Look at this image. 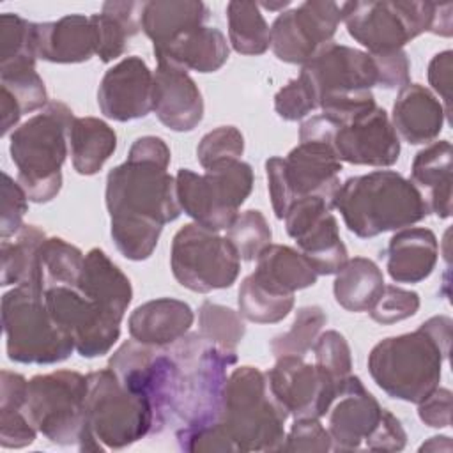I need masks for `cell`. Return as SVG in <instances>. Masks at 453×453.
<instances>
[{
  "mask_svg": "<svg viewBox=\"0 0 453 453\" xmlns=\"http://www.w3.org/2000/svg\"><path fill=\"white\" fill-rule=\"evenodd\" d=\"M170 147L159 136H140L127 159L106 175L104 202L111 239L127 260H147L163 226L175 221L182 209L175 177L168 173Z\"/></svg>",
  "mask_w": 453,
  "mask_h": 453,
  "instance_id": "1",
  "label": "cell"
},
{
  "mask_svg": "<svg viewBox=\"0 0 453 453\" xmlns=\"http://www.w3.org/2000/svg\"><path fill=\"white\" fill-rule=\"evenodd\" d=\"M453 320L435 315L418 329L389 336L368 354L373 382L391 398L409 403L425 400L441 382L442 361L448 359Z\"/></svg>",
  "mask_w": 453,
  "mask_h": 453,
  "instance_id": "2",
  "label": "cell"
},
{
  "mask_svg": "<svg viewBox=\"0 0 453 453\" xmlns=\"http://www.w3.org/2000/svg\"><path fill=\"white\" fill-rule=\"evenodd\" d=\"M333 209L342 214L347 230L361 239L412 226L430 214L421 191L395 170L349 177L340 184Z\"/></svg>",
  "mask_w": 453,
  "mask_h": 453,
  "instance_id": "3",
  "label": "cell"
},
{
  "mask_svg": "<svg viewBox=\"0 0 453 453\" xmlns=\"http://www.w3.org/2000/svg\"><path fill=\"white\" fill-rule=\"evenodd\" d=\"M175 361L170 421L179 428L205 426L219 419L228 366L237 350H225L200 333H186L168 345Z\"/></svg>",
  "mask_w": 453,
  "mask_h": 453,
  "instance_id": "4",
  "label": "cell"
},
{
  "mask_svg": "<svg viewBox=\"0 0 453 453\" xmlns=\"http://www.w3.org/2000/svg\"><path fill=\"white\" fill-rule=\"evenodd\" d=\"M451 2H342V21L349 35L366 53L380 55L403 50L414 37L430 32L441 37L453 34Z\"/></svg>",
  "mask_w": 453,
  "mask_h": 453,
  "instance_id": "5",
  "label": "cell"
},
{
  "mask_svg": "<svg viewBox=\"0 0 453 453\" xmlns=\"http://www.w3.org/2000/svg\"><path fill=\"white\" fill-rule=\"evenodd\" d=\"M73 110L50 101L11 133L9 152L18 168V182L30 202H51L62 189V165L67 156Z\"/></svg>",
  "mask_w": 453,
  "mask_h": 453,
  "instance_id": "6",
  "label": "cell"
},
{
  "mask_svg": "<svg viewBox=\"0 0 453 453\" xmlns=\"http://www.w3.org/2000/svg\"><path fill=\"white\" fill-rule=\"evenodd\" d=\"M288 418L287 409L271 393L265 372L244 365L228 375L218 421L237 453L281 451Z\"/></svg>",
  "mask_w": 453,
  "mask_h": 453,
  "instance_id": "7",
  "label": "cell"
},
{
  "mask_svg": "<svg viewBox=\"0 0 453 453\" xmlns=\"http://www.w3.org/2000/svg\"><path fill=\"white\" fill-rule=\"evenodd\" d=\"M87 375L74 370H55L28 380L27 412L50 442L76 446L80 451H104L87 423Z\"/></svg>",
  "mask_w": 453,
  "mask_h": 453,
  "instance_id": "8",
  "label": "cell"
},
{
  "mask_svg": "<svg viewBox=\"0 0 453 453\" xmlns=\"http://www.w3.org/2000/svg\"><path fill=\"white\" fill-rule=\"evenodd\" d=\"M2 326L14 363L55 365L74 350L73 338L53 320L37 285H16L2 296Z\"/></svg>",
  "mask_w": 453,
  "mask_h": 453,
  "instance_id": "9",
  "label": "cell"
},
{
  "mask_svg": "<svg viewBox=\"0 0 453 453\" xmlns=\"http://www.w3.org/2000/svg\"><path fill=\"white\" fill-rule=\"evenodd\" d=\"M177 200L193 223L212 232L226 230L253 189V168L242 159L221 161L196 173L180 168L175 175Z\"/></svg>",
  "mask_w": 453,
  "mask_h": 453,
  "instance_id": "10",
  "label": "cell"
},
{
  "mask_svg": "<svg viewBox=\"0 0 453 453\" xmlns=\"http://www.w3.org/2000/svg\"><path fill=\"white\" fill-rule=\"evenodd\" d=\"M87 423L104 449H124L156 432V416L147 398L126 389L106 366L87 373Z\"/></svg>",
  "mask_w": 453,
  "mask_h": 453,
  "instance_id": "11",
  "label": "cell"
},
{
  "mask_svg": "<svg viewBox=\"0 0 453 453\" xmlns=\"http://www.w3.org/2000/svg\"><path fill=\"white\" fill-rule=\"evenodd\" d=\"M170 267L184 288L207 294L235 283L241 258L226 237L198 223H188L172 239Z\"/></svg>",
  "mask_w": 453,
  "mask_h": 453,
  "instance_id": "12",
  "label": "cell"
},
{
  "mask_svg": "<svg viewBox=\"0 0 453 453\" xmlns=\"http://www.w3.org/2000/svg\"><path fill=\"white\" fill-rule=\"evenodd\" d=\"M108 368L120 384L134 395L147 398L156 416V432L170 421L175 361L168 345H149L126 340L110 357Z\"/></svg>",
  "mask_w": 453,
  "mask_h": 453,
  "instance_id": "13",
  "label": "cell"
},
{
  "mask_svg": "<svg viewBox=\"0 0 453 453\" xmlns=\"http://www.w3.org/2000/svg\"><path fill=\"white\" fill-rule=\"evenodd\" d=\"M44 303L53 320L73 338L80 356L99 357L117 343L122 319L83 296L76 287L48 288Z\"/></svg>",
  "mask_w": 453,
  "mask_h": 453,
  "instance_id": "14",
  "label": "cell"
},
{
  "mask_svg": "<svg viewBox=\"0 0 453 453\" xmlns=\"http://www.w3.org/2000/svg\"><path fill=\"white\" fill-rule=\"evenodd\" d=\"M342 23V4L308 0L283 11L271 25V48L278 60L306 64L322 46L333 42Z\"/></svg>",
  "mask_w": 453,
  "mask_h": 453,
  "instance_id": "15",
  "label": "cell"
},
{
  "mask_svg": "<svg viewBox=\"0 0 453 453\" xmlns=\"http://www.w3.org/2000/svg\"><path fill=\"white\" fill-rule=\"evenodd\" d=\"M331 211V202L311 195L297 198L283 218L287 234L296 241L299 251L311 262L319 276L336 274L349 260L338 221Z\"/></svg>",
  "mask_w": 453,
  "mask_h": 453,
  "instance_id": "16",
  "label": "cell"
},
{
  "mask_svg": "<svg viewBox=\"0 0 453 453\" xmlns=\"http://www.w3.org/2000/svg\"><path fill=\"white\" fill-rule=\"evenodd\" d=\"M265 379L274 398L294 419L326 416L342 386L301 356L276 357Z\"/></svg>",
  "mask_w": 453,
  "mask_h": 453,
  "instance_id": "17",
  "label": "cell"
},
{
  "mask_svg": "<svg viewBox=\"0 0 453 453\" xmlns=\"http://www.w3.org/2000/svg\"><path fill=\"white\" fill-rule=\"evenodd\" d=\"M301 74L311 83L319 101L326 96L372 90L379 85L375 58L363 50L334 41L322 46L303 64Z\"/></svg>",
  "mask_w": 453,
  "mask_h": 453,
  "instance_id": "18",
  "label": "cell"
},
{
  "mask_svg": "<svg viewBox=\"0 0 453 453\" xmlns=\"http://www.w3.org/2000/svg\"><path fill=\"white\" fill-rule=\"evenodd\" d=\"M331 147L342 163L350 165L384 168L400 157V138L380 106L349 124L334 126Z\"/></svg>",
  "mask_w": 453,
  "mask_h": 453,
  "instance_id": "19",
  "label": "cell"
},
{
  "mask_svg": "<svg viewBox=\"0 0 453 453\" xmlns=\"http://www.w3.org/2000/svg\"><path fill=\"white\" fill-rule=\"evenodd\" d=\"M342 161L326 140H303L281 157V177L292 203L303 196H322L333 203L340 188Z\"/></svg>",
  "mask_w": 453,
  "mask_h": 453,
  "instance_id": "20",
  "label": "cell"
},
{
  "mask_svg": "<svg viewBox=\"0 0 453 453\" xmlns=\"http://www.w3.org/2000/svg\"><path fill=\"white\" fill-rule=\"evenodd\" d=\"M152 71L142 57L131 55L110 67L97 88V106L106 119L127 122L152 111Z\"/></svg>",
  "mask_w": 453,
  "mask_h": 453,
  "instance_id": "21",
  "label": "cell"
},
{
  "mask_svg": "<svg viewBox=\"0 0 453 453\" xmlns=\"http://www.w3.org/2000/svg\"><path fill=\"white\" fill-rule=\"evenodd\" d=\"M384 409L365 388L357 375H349L327 411V432L333 451H354L365 448Z\"/></svg>",
  "mask_w": 453,
  "mask_h": 453,
  "instance_id": "22",
  "label": "cell"
},
{
  "mask_svg": "<svg viewBox=\"0 0 453 453\" xmlns=\"http://www.w3.org/2000/svg\"><path fill=\"white\" fill-rule=\"evenodd\" d=\"M152 111L172 131H193L203 119V97L182 67L157 62L152 71Z\"/></svg>",
  "mask_w": 453,
  "mask_h": 453,
  "instance_id": "23",
  "label": "cell"
},
{
  "mask_svg": "<svg viewBox=\"0 0 453 453\" xmlns=\"http://www.w3.org/2000/svg\"><path fill=\"white\" fill-rule=\"evenodd\" d=\"M37 58L53 64H80L96 55V32L90 16L67 14L57 21L35 23Z\"/></svg>",
  "mask_w": 453,
  "mask_h": 453,
  "instance_id": "24",
  "label": "cell"
},
{
  "mask_svg": "<svg viewBox=\"0 0 453 453\" xmlns=\"http://www.w3.org/2000/svg\"><path fill=\"white\" fill-rule=\"evenodd\" d=\"M391 124L398 138L411 145L432 143L448 120L437 96L419 83H407L400 88L391 111Z\"/></svg>",
  "mask_w": 453,
  "mask_h": 453,
  "instance_id": "25",
  "label": "cell"
},
{
  "mask_svg": "<svg viewBox=\"0 0 453 453\" xmlns=\"http://www.w3.org/2000/svg\"><path fill=\"white\" fill-rule=\"evenodd\" d=\"M439 242L425 226H407L393 234L386 250V269L396 283H419L437 264Z\"/></svg>",
  "mask_w": 453,
  "mask_h": 453,
  "instance_id": "26",
  "label": "cell"
},
{
  "mask_svg": "<svg viewBox=\"0 0 453 453\" xmlns=\"http://www.w3.org/2000/svg\"><path fill=\"white\" fill-rule=\"evenodd\" d=\"M195 320L191 306L180 299L157 297L133 310L127 319L131 338L149 345H170L189 333Z\"/></svg>",
  "mask_w": 453,
  "mask_h": 453,
  "instance_id": "27",
  "label": "cell"
},
{
  "mask_svg": "<svg viewBox=\"0 0 453 453\" xmlns=\"http://www.w3.org/2000/svg\"><path fill=\"white\" fill-rule=\"evenodd\" d=\"M157 62H168L186 71L214 73L225 65L230 55L225 34L216 27H196L163 46H154Z\"/></svg>",
  "mask_w": 453,
  "mask_h": 453,
  "instance_id": "28",
  "label": "cell"
},
{
  "mask_svg": "<svg viewBox=\"0 0 453 453\" xmlns=\"http://www.w3.org/2000/svg\"><path fill=\"white\" fill-rule=\"evenodd\" d=\"M451 163L453 149L449 140H437L421 149L411 166V182L421 195L426 191L428 209L441 219L451 216Z\"/></svg>",
  "mask_w": 453,
  "mask_h": 453,
  "instance_id": "29",
  "label": "cell"
},
{
  "mask_svg": "<svg viewBox=\"0 0 453 453\" xmlns=\"http://www.w3.org/2000/svg\"><path fill=\"white\" fill-rule=\"evenodd\" d=\"M76 288L120 319H124L126 310L133 299V287L129 278L99 248H92L85 255Z\"/></svg>",
  "mask_w": 453,
  "mask_h": 453,
  "instance_id": "30",
  "label": "cell"
},
{
  "mask_svg": "<svg viewBox=\"0 0 453 453\" xmlns=\"http://www.w3.org/2000/svg\"><path fill=\"white\" fill-rule=\"evenodd\" d=\"M251 276L269 292L280 296L313 287L319 280L311 262L301 251L285 244H269L258 255Z\"/></svg>",
  "mask_w": 453,
  "mask_h": 453,
  "instance_id": "31",
  "label": "cell"
},
{
  "mask_svg": "<svg viewBox=\"0 0 453 453\" xmlns=\"http://www.w3.org/2000/svg\"><path fill=\"white\" fill-rule=\"evenodd\" d=\"M209 9L200 0H154L145 2L142 30L154 46H163L184 32L202 27Z\"/></svg>",
  "mask_w": 453,
  "mask_h": 453,
  "instance_id": "32",
  "label": "cell"
},
{
  "mask_svg": "<svg viewBox=\"0 0 453 453\" xmlns=\"http://www.w3.org/2000/svg\"><path fill=\"white\" fill-rule=\"evenodd\" d=\"M145 2H104L101 12L92 14L96 32V55L108 64L119 58L129 37L142 30V11Z\"/></svg>",
  "mask_w": 453,
  "mask_h": 453,
  "instance_id": "33",
  "label": "cell"
},
{
  "mask_svg": "<svg viewBox=\"0 0 453 453\" xmlns=\"http://www.w3.org/2000/svg\"><path fill=\"white\" fill-rule=\"evenodd\" d=\"M28 380L16 372L2 370L0 373V446L25 448L37 437L27 412Z\"/></svg>",
  "mask_w": 453,
  "mask_h": 453,
  "instance_id": "34",
  "label": "cell"
},
{
  "mask_svg": "<svg viewBox=\"0 0 453 453\" xmlns=\"http://www.w3.org/2000/svg\"><path fill=\"white\" fill-rule=\"evenodd\" d=\"M73 168L80 175H94L113 156L117 134L97 117H74L69 129Z\"/></svg>",
  "mask_w": 453,
  "mask_h": 453,
  "instance_id": "35",
  "label": "cell"
},
{
  "mask_svg": "<svg viewBox=\"0 0 453 453\" xmlns=\"http://www.w3.org/2000/svg\"><path fill=\"white\" fill-rule=\"evenodd\" d=\"M384 285V274L373 260L354 257L336 273L333 294L336 303L347 311H368L380 296Z\"/></svg>",
  "mask_w": 453,
  "mask_h": 453,
  "instance_id": "36",
  "label": "cell"
},
{
  "mask_svg": "<svg viewBox=\"0 0 453 453\" xmlns=\"http://www.w3.org/2000/svg\"><path fill=\"white\" fill-rule=\"evenodd\" d=\"M85 255L62 237H46L35 253L32 285L42 292L53 287H76L81 276Z\"/></svg>",
  "mask_w": 453,
  "mask_h": 453,
  "instance_id": "37",
  "label": "cell"
},
{
  "mask_svg": "<svg viewBox=\"0 0 453 453\" xmlns=\"http://www.w3.org/2000/svg\"><path fill=\"white\" fill-rule=\"evenodd\" d=\"M228 42L241 55H262L271 46V28L257 2H228Z\"/></svg>",
  "mask_w": 453,
  "mask_h": 453,
  "instance_id": "38",
  "label": "cell"
},
{
  "mask_svg": "<svg viewBox=\"0 0 453 453\" xmlns=\"http://www.w3.org/2000/svg\"><path fill=\"white\" fill-rule=\"evenodd\" d=\"M46 239V234L35 225H25L16 241L2 239L0 242V285H27L34 281L35 253L39 244Z\"/></svg>",
  "mask_w": 453,
  "mask_h": 453,
  "instance_id": "39",
  "label": "cell"
},
{
  "mask_svg": "<svg viewBox=\"0 0 453 453\" xmlns=\"http://www.w3.org/2000/svg\"><path fill=\"white\" fill-rule=\"evenodd\" d=\"M237 308L242 319L255 324H276L294 308V294L280 296L262 287L251 274L241 281Z\"/></svg>",
  "mask_w": 453,
  "mask_h": 453,
  "instance_id": "40",
  "label": "cell"
},
{
  "mask_svg": "<svg viewBox=\"0 0 453 453\" xmlns=\"http://www.w3.org/2000/svg\"><path fill=\"white\" fill-rule=\"evenodd\" d=\"M0 87L14 96L23 115L42 110L50 103L44 81L35 71V58L0 64Z\"/></svg>",
  "mask_w": 453,
  "mask_h": 453,
  "instance_id": "41",
  "label": "cell"
},
{
  "mask_svg": "<svg viewBox=\"0 0 453 453\" xmlns=\"http://www.w3.org/2000/svg\"><path fill=\"white\" fill-rule=\"evenodd\" d=\"M327 322L326 311L317 306H303L296 311V319L288 331L274 336L269 343L274 357L281 356H301L304 357L317 342L322 327Z\"/></svg>",
  "mask_w": 453,
  "mask_h": 453,
  "instance_id": "42",
  "label": "cell"
},
{
  "mask_svg": "<svg viewBox=\"0 0 453 453\" xmlns=\"http://www.w3.org/2000/svg\"><path fill=\"white\" fill-rule=\"evenodd\" d=\"M198 333L225 350H235L244 338L246 326L239 311L203 301L198 308Z\"/></svg>",
  "mask_w": 453,
  "mask_h": 453,
  "instance_id": "43",
  "label": "cell"
},
{
  "mask_svg": "<svg viewBox=\"0 0 453 453\" xmlns=\"http://www.w3.org/2000/svg\"><path fill=\"white\" fill-rule=\"evenodd\" d=\"M226 239L235 248L241 260L251 262L271 244L273 232L265 216L257 209L239 212L226 228Z\"/></svg>",
  "mask_w": 453,
  "mask_h": 453,
  "instance_id": "44",
  "label": "cell"
},
{
  "mask_svg": "<svg viewBox=\"0 0 453 453\" xmlns=\"http://www.w3.org/2000/svg\"><path fill=\"white\" fill-rule=\"evenodd\" d=\"M34 27L35 23L21 18L14 12L0 14V64L35 58L34 46Z\"/></svg>",
  "mask_w": 453,
  "mask_h": 453,
  "instance_id": "45",
  "label": "cell"
},
{
  "mask_svg": "<svg viewBox=\"0 0 453 453\" xmlns=\"http://www.w3.org/2000/svg\"><path fill=\"white\" fill-rule=\"evenodd\" d=\"M315 366L333 377L336 382H343L352 372V357L350 347L345 336L334 329L324 331L319 334L313 343Z\"/></svg>",
  "mask_w": 453,
  "mask_h": 453,
  "instance_id": "46",
  "label": "cell"
},
{
  "mask_svg": "<svg viewBox=\"0 0 453 453\" xmlns=\"http://www.w3.org/2000/svg\"><path fill=\"white\" fill-rule=\"evenodd\" d=\"M242 152H244L242 133L234 126H219L202 136L196 147V159L202 165V168L207 170L209 166L221 161L241 159Z\"/></svg>",
  "mask_w": 453,
  "mask_h": 453,
  "instance_id": "47",
  "label": "cell"
},
{
  "mask_svg": "<svg viewBox=\"0 0 453 453\" xmlns=\"http://www.w3.org/2000/svg\"><path fill=\"white\" fill-rule=\"evenodd\" d=\"M419 294L407 290L396 285H384L380 296L368 310L370 319L382 326H391L400 320H405L418 313L419 310Z\"/></svg>",
  "mask_w": 453,
  "mask_h": 453,
  "instance_id": "48",
  "label": "cell"
},
{
  "mask_svg": "<svg viewBox=\"0 0 453 453\" xmlns=\"http://www.w3.org/2000/svg\"><path fill=\"white\" fill-rule=\"evenodd\" d=\"M319 108L317 94L311 83L299 73L297 78L283 85L274 96V110L283 120H301Z\"/></svg>",
  "mask_w": 453,
  "mask_h": 453,
  "instance_id": "49",
  "label": "cell"
},
{
  "mask_svg": "<svg viewBox=\"0 0 453 453\" xmlns=\"http://www.w3.org/2000/svg\"><path fill=\"white\" fill-rule=\"evenodd\" d=\"M177 444L182 451H191V453H200V451H209V453H237L235 444L225 432L223 425L219 421L209 423L205 426H196V428H179L175 432Z\"/></svg>",
  "mask_w": 453,
  "mask_h": 453,
  "instance_id": "50",
  "label": "cell"
},
{
  "mask_svg": "<svg viewBox=\"0 0 453 453\" xmlns=\"http://www.w3.org/2000/svg\"><path fill=\"white\" fill-rule=\"evenodd\" d=\"M281 451L326 453L333 451V442L327 428L320 423V418H297L285 435Z\"/></svg>",
  "mask_w": 453,
  "mask_h": 453,
  "instance_id": "51",
  "label": "cell"
},
{
  "mask_svg": "<svg viewBox=\"0 0 453 453\" xmlns=\"http://www.w3.org/2000/svg\"><path fill=\"white\" fill-rule=\"evenodd\" d=\"M28 196L25 189L7 172H2V214L0 237L9 239L16 235L25 225L23 218L28 211Z\"/></svg>",
  "mask_w": 453,
  "mask_h": 453,
  "instance_id": "52",
  "label": "cell"
},
{
  "mask_svg": "<svg viewBox=\"0 0 453 453\" xmlns=\"http://www.w3.org/2000/svg\"><path fill=\"white\" fill-rule=\"evenodd\" d=\"M407 444V434L400 419L384 409L382 418L375 430L365 442V449L370 451H400Z\"/></svg>",
  "mask_w": 453,
  "mask_h": 453,
  "instance_id": "53",
  "label": "cell"
},
{
  "mask_svg": "<svg viewBox=\"0 0 453 453\" xmlns=\"http://www.w3.org/2000/svg\"><path fill=\"white\" fill-rule=\"evenodd\" d=\"M379 69V85L382 88H402L411 83V62L403 50L372 55Z\"/></svg>",
  "mask_w": 453,
  "mask_h": 453,
  "instance_id": "54",
  "label": "cell"
},
{
  "mask_svg": "<svg viewBox=\"0 0 453 453\" xmlns=\"http://www.w3.org/2000/svg\"><path fill=\"white\" fill-rule=\"evenodd\" d=\"M451 391L437 386L418 405L419 419L432 428H448L451 425Z\"/></svg>",
  "mask_w": 453,
  "mask_h": 453,
  "instance_id": "55",
  "label": "cell"
},
{
  "mask_svg": "<svg viewBox=\"0 0 453 453\" xmlns=\"http://www.w3.org/2000/svg\"><path fill=\"white\" fill-rule=\"evenodd\" d=\"M451 60H453V51L444 50L434 55L428 64V83L444 101L442 108L446 111L448 122H449V111H451Z\"/></svg>",
  "mask_w": 453,
  "mask_h": 453,
  "instance_id": "56",
  "label": "cell"
},
{
  "mask_svg": "<svg viewBox=\"0 0 453 453\" xmlns=\"http://www.w3.org/2000/svg\"><path fill=\"white\" fill-rule=\"evenodd\" d=\"M21 115H23V111H21L18 101L14 99V96L7 88L0 87V122H2L0 134L7 136L11 129L14 131Z\"/></svg>",
  "mask_w": 453,
  "mask_h": 453,
  "instance_id": "57",
  "label": "cell"
},
{
  "mask_svg": "<svg viewBox=\"0 0 453 453\" xmlns=\"http://www.w3.org/2000/svg\"><path fill=\"white\" fill-rule=\"evenodd\" d=\"M451 439L448 435H434L419 446V451H451Z\"/></svg>",
  "mask_w": 453,
  "mask_h": 453,
  "instance_id": "58",
  "label": "cell"
},
{
  "mask_svg": "<svg viewBox=\"0 0 453 453\" xmlns=\"http://www.w3.org/2000/svg\"><path fill=\"white\" fill-rule=\"evenodd\" d=\"M290 5V2L288 0H280V2H260L258 4V7L260 9H267V11H285L287 7Z\"/></svg>",
  "mask_w": 453,
  "mask_h": 453,
  "instance_id": "59",
  "label": "cell"
}]
</instances>
